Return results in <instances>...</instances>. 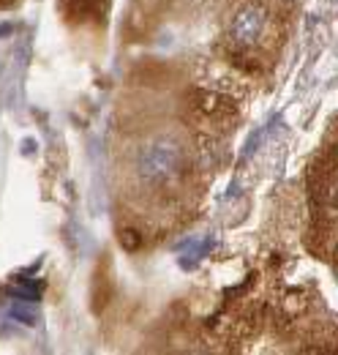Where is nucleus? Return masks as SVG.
<instances>
[{
	"instance_id": "nucleus-1",
	"label": "nucleus",
	"mask_w": 338,
	"mask_h": 355,
	"mask_svg": "<svg viewBox=\"0 0 338 355\" xmlns=\"http://www.w3.org/2000/svg\"><path fill=\"white\" fill-rule=\"evenodd\" d=\"M134 170L148 186H169L186 170V150L172 137L148 139L134 156Z\"/></svg>"
},
{
	"instance_id": "nucleus-2",
	"label": "nucleus",
	"mask_w": 338,
	"mask_h": 355,
	"mask_svg": "<svg viewBox=\"0 0 338 355\" xmlns=\"http://www.w3.org/2000/svg\"><path fill=\"white\" fill-rule=\"evenodd\" d=\"M262 31H265V11L251 3V6H243V8L235 14V19H232V25H229V39H232L235 44L249 46L262 36Z\"/></svg>"
},
{
	"instance_id": "nucleus-3",
	"label": "nucleus",
	"mask_w": 338,
	"mask_h": 355,
	"mask_svg": "<svg viewBox=\"0 0 338 355\" xmlns=\"http://www.w3.org/2000/svg\"><path fill=\"white\" fill-rule=\"evenodd\" d=\"M180 249H186V254L180 257V266L183 268H194L199 260H202V254L213 249V238H202V241H197V238H188V241H183L180 243Z\"/></svg>"
},
{
	"instance_id": "nucleus-4",
	"label": "nucleus",
	"mask_w": 338,
	"mask_h": 355,
	"mask_svg": "<svg viewBox=\"0 0 338 355\" xmlns=\"http://www.w3.org/2000/svg\"><path fill=\"white\" fill-rule=\"evenodd\" d=\"M69 3V11L74 14V17H80L84 11H90V8H96L98 6V0H66Z\"/></svg>"
},
{
	"instance_id": "nucleus-5",
	"label": "nucleus",
	"mask_w": 338,
	"mask_h": 355,
	"mask_svg": "<svg viewBox=\"0 0 338 355\" xmlns=\"http://www.w3.org/2000/svg\"><path fill=\"white\" fill-rule=\"evenodd\" d=\"M14 320H22L25 325H36V317L30 314V311H25V309H19V306H11V311H8Z\"/></svg>"
},
{
	"instance_id": "nucleus-6",
	"label": "nucleus",
	"mask_w": 338,
	"mask_h": 355,
	"mask_svg": "<svg viewBox=\"0 0 338 355\" xmlns=\"http://www.w3.org/2000/svg\"><path fill=\"white\" fill-rule=\"evenodd\" d=\"M22 145H25V153H33V139H25Z\"/></svg>"
}]
</instances>
